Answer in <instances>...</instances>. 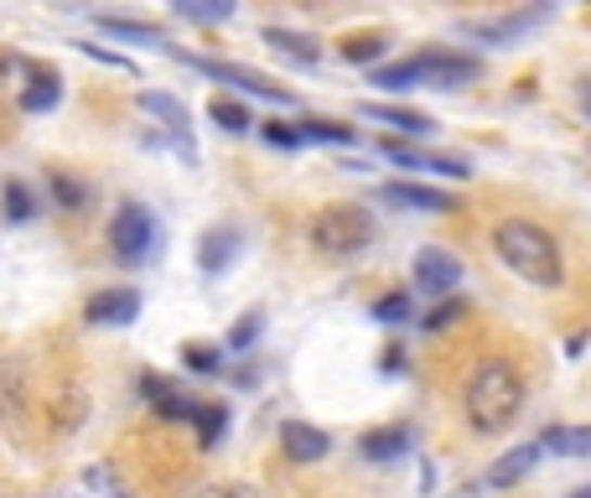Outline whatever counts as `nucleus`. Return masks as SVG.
Here are the masks:
<instances>
[{
    "instance_id": "obj_24",
    "label": "nucleus",
    "mask_w": 591,
    "mask_h": 498,
    "mask_svg": "<svg viewBox=\"0 0 591 498\" xmlns=\"http://www.w3.org/2000/svg\"><path fill=\"white\" fill-rule=\"evenodd\" d=\"M208 119H214V125H223L229 136H244V130L255 125V115H249L239 99H214V104H208Z\"/></svg>"
},
{
    "instance_id": "obj_13",
    "label": "nucleus",
    "mask_w": 591,
    "mask_h": 498,
    "mask_svg": "<svg viewBox=\"0 0 591 498\" xmlns=\"http://www.w3.org/2000/svg\"><path fill=\"white\" fill-rule=\"evenodd\" d=\"M358 115L378 119V125H389V130H400V136H431V130H436V119L421 115V110H404V104H378V99H369Z\"/></svg>"
},
{
    "instance_id": "obj_11",
    "label": "nucleus",
    "mask_w": 591,
    "mask_h": 498,
    "mask_svg": "<svg viewBox=\"0 0 591 498\" xmlns=\"http://www.w3.org/2000/svg\"><path fill=\"white\" fill-rule=\"evenodd\" d=\"M136 104H141L145 115H156L177 136V145H182V156L192 162V119H188V104L182 99H171V94H156V89H145V94H136Z\"/></svg>"
},
{
    "instance_id": "obj_8",
    "label": "nucleus",
    "mask_w": 591,
    "mask_h": 498,
    "mask_svg": "<svg viewBox=\"0 0 591 498\" xmlns=\"http://www.w3.org/2000/svg\"><path fill=\"white\" fill-rule=\"evenodd\" d=\"M415 285H421V296H447V291L462 285V260L447 255V250H436V244H426L415 255Z\"/></svg>"
},
{
    "instance_id": "obj_36",
    "label": "nucleus",
    "mask_w": 591,
    "mask_h": 498,
    "mask_svg": "<svg viewBox=\"0 0 591 498\" xmlns=\"http://www.w3.org/2000/svg\"><path fill=\"white\" fill-rule=\"evenodd\" d=\"M78 48L89 52V58H99V63H115V68H130V58H115L110 48H99V42H78Z\"/></svg>"
},
{
    "instance_id": "obj_21",
    "label": "nucleus",
    "mask_w": 591,
    "mask_h": 498,
    "mask_svg": "<svg viewBox=\"0 0 591 498\" xmlns=\"http://www.w3.org/2000/svg\"><path fill=\"white\" fill-rule=\"evenodd\" d=\"M99 26L110 31V37H125V42H145V48H171L162 37V26L151 22H130V16H99Z\"/></svg>"
},
{
    "instance_id": "obj_2",
    "label": "nucleus",
    "mask_w": 591,
    "mask_h": 498,
    "mask_svg": "<svg viewBox=\"0 0 591 498\" xmlns=\"http://www.w3.org/2000/svg\"><path fill=\"white\" fill-rule=\"evenodd\" d=\"M467 421L473 431L483 436H493V431L514 426L524 410V374L509 363V358H483L473 369V380H467Z\"/></svg>"
},
{
    "instance_id": "obj_17",
    "label": "nucleus",
    "mask_w": 591,
    "mask_h": 498,
    "mask_svg": "<svg viewBox=\"0 0 591 498\" xmlns=\"http://www.w3.org/2000/svg\"><path fill=\"white\" fill-rule=\"evenodd\" d=\"M540 442H524V447H514L509 451V457H503V462H498L493 473H488V483H493V488H509V483H519L524 473H529V468H535V462H540Z\"/></svg>"
},
{
    "instance_id": "obj_34",
    "label": "nucleus",
    "mask_w": 591,
    "mask_h": 498,
    "mask_svg": "<svg viewBox=\"0 0 591 498\" xmlns=\"http://www.w3.org/2000/svg\"><path fill=\"white\" fill-rule=\"evenodd\" d=\"M457 317H462V302H441V307L426 317V332H441L447 322H457Z\"/></svg>"
},
{
    "instance_id": "obj_30",
    "label": "nucleus",
    "mask_w": 591,
    "mask_h": 498,
    "mask_svg": "<svg viewBox=\"0 0 591 498\" xmlns=\"http://www.w3.org/2000/svg\"><path fill=\"white\" fill-rule=\"evenodd\" d=\"M374 317H378V322H404V317H410V296H404V291H395V296L374 302Z\"/></svg>"
},
{
    "instance_id": "obj_28",
    "label": "nucleus",
    "mask_w": 591,
    "mask_h": 498,
    "mask_svg": "<svg viewBox=\"0 0 591 498\" xmlns=\"http://www.w3.org/2000/svg\"><path fill=\"white\" fill-rule=\"evenodd\" d=\"M260 328H265V317L260 311H244L234 328H229V348H249L255 337H260Z\"/></svg>"
},
{
    "instance_id": "obj_6",
    "label": "nucleus",
    "mask_w": 591,
    "mask_h": 498,
    "mask_svg": "<svg viewBox=\"0 0 591 498\" xmlns=\"http://www.w3.org/2000/svg\"><path fill=\"white\" fill-rule=\"evenodd\" d=\"M182 63H192L197 73H208V78H218V84H234V89H244V94L265 99V104H291V89H281L275 78H265V73L255 68H239V63H218V58H203V52H177Z\"/></svg>"
},
{
    "instance_id": "obj_16",
    "label": "nucleus",
    "mask_w": 591,
    "mask_h": 498,
    "mask_svg": "<svg viewBox=\"0 0 591 498\" xmlns=\"http://www.w3.org/2000/svg\"><path fill=\"white\" fill-rule=\"evenodd\" d=\"M410 426H384V431H369L363 442H358V451L369 457V462H395V457H404L410 451Z\"/></svg>"
},
{
    "instance_id": "obj_4",
    "label": "nucleus",
    "mask_w": 591,
    "mask_h": 498,
    "mask_svg": "<svg viewBox=\"0 0 591 498\" xmlns=\"http://www.w3.org/2000/svg\"><path fill=\"white\" fill-rule=\"evenodd\" d=\"M311 250H322L327 260H354L374 244V214L358 203H332L311 214Z\"/></svg>"
},
{
    "instance_id": "obj_9",
    "label": "nucleus",
    "mask_w": 591,
    "mask_h": 498,
    "mask_svg": "<svg viewBox=\"0 0 591 498\" xmlns=\"http://www.w3.org/2000/svg\"><path fill=\"white\" fill-rule=\"evenodd\" d=\"M141 317V296L136 291H99L83 307V322L89 328H130Z\"/></svg>"
},
{
    "instance_id": "obj_19",
    "label": "nucleus",
    "mask_w": 591,
    "mask_h": 498,
    "mask_svg": "<svg viewBox=\"0 0 591 498\" xmlns=\"http://www.w3.org/2000/svg\"><path fill=\"white\" fill-rule=\"evenodd\" d=\"M265 48H275L281 58H296V63H317V58H322L317 37H301V31H281V26H270V31H265Z\"/></svg>"
},
{
    "instance_id": "obj_22",
    "label": "nucleus",
    "mask_w": 591,
    "mask_h": 498,
    "mask_svg": "<svg viewBox=\"0 0 591 498\" xmlns=\"http://www.w3.org/2000/svg\"><path fill=\"white\" fill-rule=\"evenodd\" d=\"M192 426H197V442H203V447H218L223 431H229V410H223V405H197V410H192Z\"/></svg>"
},
{
    "instance_id": "obj_14",
    "label": "nucleus",
    "mask_w": 591,
    "mask_h": 498,
    "mask_svg": "<svg viewBox=\"0 0 591 498\" xmlns=\"http://www.w3.org/2000/svg\"><path fill=\"white\" fill-rule=\"evenodd\" d=\"M384 197L389 203H404V208H421V214H451V192L426 188V182H384Z\"/></svg>"
},
{
    "instance_id": "obj_7",
    "label": "nucleus",
    "mask_w": 591,
    "mask_h": 498,
    "mask_svg": "<svg viewBox=\"0 0 591 498\" xmlns=\"http://www.w3.org/2000/svg\"><path fill=\"white\" fill-rule=\"evenodd\" d=\"M544 16H550V5H524V11H503V16H477V22H462V31L477 37V42L509 48V42L529 37L535 26H544Z\"/></svg>"
},
{
    "instance_id": "obj_31",
    "label": "nucleus",
    "mask_w": 591,
    "mask_h": 498,
    "mask_svg": "<svg viewBox=\"0 0 591 498\" xmlns=\"http://www.w3.org/2000/svg\"><path fill=\"white\" fill-rule=\"evenodd\" d=\"M192 410H197V405H192V400H182L177 390L156 400V416H162V421H192Z\"/></svg>"
},
{
    "instance_id": "obj_26",
    "label": "nucleus",
    "mask_w": 591,
    "mask_h": 498,
    "mask_svg": "<svg viewBox=\"0 0 591 498\" xmlns=\"http://www.w3.org/2000/svg\"><path fill=\"white\" fill-rule=\"evenodd\" d=\"M343 58H348V63H374L378 68V58H384V37H378V31H358V37L343 42Z\"/></svg>"
},
{
    "instance_id": "obj_12",
    "label": "nucleus",
    "mask_w": 591,
    "mask_h": 498,
    "mask_svg": "<svg viewBox=\"0 0 591 498\" xmlns=\"http://www.w3.org/2000/svg\"><path fill=\"white\" fill-rule=\"evenodd\" d=\"M239 244H244L239 224H218V229H208V234L197 239V265H203L208 276H223V270L239 260Z\"/></svg>"
},
{
    "instance_id": "obj_37",
    "label": "nucleus",
    "mask_w": 591,
    "mask_h": 498,
    "mask_svg": "<svg viewBox=\"0 0 591 498\" xmlns=\"http://www.w3.org/2000/svg\"><path fill=\"white\" fill-rule=\"evenodd\" d=\"M576 99H581V110H587V119H591V78H581V89H576Z\"/></svg>"
},
{
    "instance_id": "obj_5",
    "label": "nucleus",
    "mask_w": 591,
    "mask_h": 498,
    "mask_svg": "<svg viewBox=\"0 0 591 498\" xmlns=\"http://www.w3.org/2000/svg\"><path fill=\"white\" fill-rule=\"evenodd\" d=\"M110 250H115L119 260H130V265L151 260V250H156V218H151V208L125 203V208L110 218Z\"/></svg>"
},
{
    "instance_id": "obj_3",
    "label": "nucleus",
    "mask_w": 591,
    "mask_h": 498,
    "mask_svg": "<svg viewBox=\"0 0 591 498\" xmlns=\"http://www.w3.org/2000/svg\"><path fill=\"white\" fill-rule=\"evenodd\" d=\"M483 63L467 58V52H447V48H426V52H410L400 63H384L374 68V84L378 89H462V84H473Z\"/></svg>"
},
{
    "instance_id": "obj_23",
    "label": "nucleus",
    "mask_w": 591,
    "mask_h": 498,
    "mask_svg": "<svg viewBox=\"0 0 591 498\" xmlns=\"http://www.w3.org/2000/svg\"><path fill=\"white\" fill-rule=\"evenodd\" d=\"M301 130V141H322V145H354V125H337V119H301L296 125Z\"/></svg>"
},
{
    "instance_id": "obj_20",
    "label": "nucleus",
    "mask_w": 591,
    "mask_h": 498,
    "mask_svg": "<svg viewBox=\"0 0 591 498\" xmlns=\"http://www.w3.org/2000/svg\"><path fill=\"white\" fill-rule=\"evenodd\" d=\"M57 99H63L57 73H37V78L22 89V110H26V115H48V110H57Z\"/></svg>"
},
{
    "instance_id": "obj_1",
    "label": "nucleus",
    "mask_w": 591,
    "mask_h": 498,
    "mask_svg": "<svg viewBox=\"0 0 591 498\" xmlns=\"http://www.w3.org/2000/svg\"><path fill=\"white\" fill-rule=\"evenodd\" d=\"M493 255L519 281L540 285V291H555V285L566 281V260H561V244L550 229L540 224H529V218H503L493 229Z\"/></svg>"
},
{
    "instance_id": "obj_29",
    "label": "nucleus",
    "mask_w": 591,
    "mask_h": 498,
    "mask_svg": "<svg viewBox=\"0 0 591 498\" xmlns=\"http://www.w3.org/2000/svg\"><path fill=\"white\" fill-rule=\"evenodd\" d=\"M182 363L192 374H218V348H203V343H188L182 348Z\"/></svg>"
},
{
    "instance_id": "obj_35",
    "label": "nucleus",
    "mask_w": 591,
    "mask_h": 498,
    "mask_svg": "<svg viewBox=\"0 0 591 498\" xmlns=\"http://www.w3.org/2000/svg\"><path fill=\"white\" fill-rule=\"evenodd\" d=\"M203 498H260L255 488H244V483H214Z\"/></svg>"
},
{
    "instance_id": "obj_27",
    "label": "nucleus",
    "mask_w": 591,
    "mask_h": 498,
    "mask_svg": "<svg viewBox=\"0 0 591 498\" xmlns=\"http://www.w3.org/2000/svg\"><path fill=\"white\" fill-rule=\"evenodd\" d=\"M0 208H5V218H11V224H26V218L37 214V203H31L26 182H5V192H0Z\"/></svg>"
},
{
    "instance_id": "obj_15",
    "label": "nucleus",
    "mask_w": 591,
    "mask_h": 498,
    "mask_svg": "<svg viewBox=\"0 0 591 498\" xmlns=\"http://www.w3.org/2000/svg\"><path fill=\"white\" fill-rule=\"evenodd\" d=\"M281 447H285L291 462H322V457L332 451V442H327V431L307 426V421H291V426L281 431Z\"/></svg>"
},
{
    "instance_id": "obj_10",
    "label": "nucleus",
    "mask_w": 591,
    "mask_h": 498,
    "mask_svg": "<svg viewBox=\"0 0 591 498\" xmlns=\"http://www.w3.org/2000/svg\"><path fill=\"white\" fill-rule=\"evenodd\" d=\"M378 151H384L389 162H400V166H415V171H441V177H462V182H467V171H473L462 156H436V151H421V145H404V141H378Z\"/></svg>"
},
{
    "instance_id": "obj_32",
    "label": "nucleus",
    "mask_w": 591,
    "mask_h": 498,
    "mask_svg": "<svg viewBox=\"0 0 591 498\" xmlns=\"http://www.w3.org/2000/svg\"><path fill=\"white\" fill-rule=\"evenodd\" d=\"M260 130H265V141H270V145H285V151L307 145V141H301V130H296V125H285V119H275V125H260Z\"/></svg>"
},
{
    "instance_id": "obj_25",
    "label": "nucleus",
    "mask_w": 591,
    "mask_h": 498,
    "mask_svg": "<svg viewBox=\"0 0 591 498\" xmlns=\"http://www.w3.org/2000/svg\"><path fill=\"white\" fill-rule=\"evenodd\" d=\"M177 16H188V22H203V26H214V22H229L234 16V5L229 0H177Z\"/></svg>"
},
{
    "instance_id": "obj_33",
    "label": "nucleus",
    "mask_w": 591,
    "mask_h": 498,
    "mask_svg": "<svg viewBox=\"0 0 591 498\" xmlns=\"http://www.w3.org/2000/svg\"><path fill=\"white\" fill-rule=\"evenodd\" d=\"M52 192H57L63 208H83V188H78L73 177H63V171H52Z\"/></svg>"
},
{
    "instance_id": "obj_38",
    "label": "nucleus",
    "mask_w": 591,
    "mask_h": 498,
    "mask_svg": "<svg viewBox=\"0 0 591 498\" xmlns=\"http://www.w3.org/2000/svg\"><path fill=\"white\" fill-rule=\"evenodd\" d=\"M570 498H591V488H576V494H570Z\"/></svg>"
},
{
    "instance_id": "obj_18",
    "label": "nucleus",
    "mask_w": 591,
    "mask_h": 498,
    "mask_svg": "<svg viewBox=\"0 0 591 498\" xmlns=\"http://www.w3.org/2000/svg\"><path fill=\"white\" fill-rule=\"evenodd\" d=\"M540 447L555 457H591V426H550L540 436Z\"/></svg>"
}]
</instances>
